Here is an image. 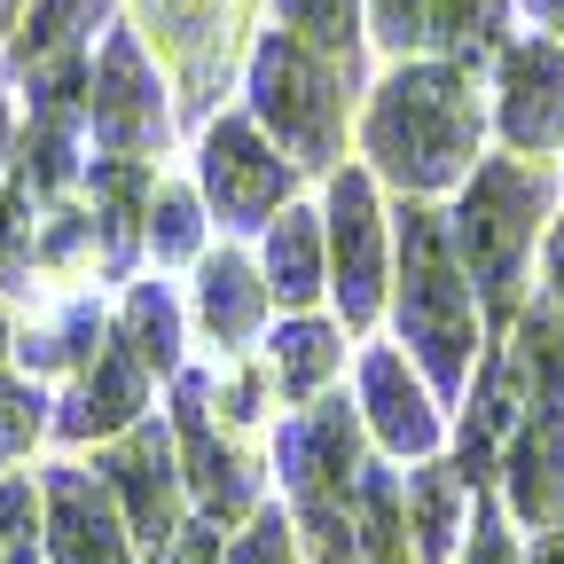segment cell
<instances>
[{
  "instance_id": "603a6c76",
  "label": "cell",
  "mask_w": 564,
  "mask_h": 564,
  "mask_svg": "<svg viewBox=\"0 0 564 564\" xmlns=\"http://www.w3.org/2000/svg\"><path fill=\"white\" fill-rule=\"evenodd\" d=\"M47 556V518H40V478L9 470L0 478V564H40Z\"/></svg>"
},
{
  "instance_id": "30bf717a",
  "label": "cell",
  "mask_w": 564,
  "mask_h": 564,
  "mask_svg": "<svg viewBox=\"0 0 564 564\" xmlns=\"http://www.w3.org/2000/svg\"><path fill=\"white\" fill-rule=\"evenodd\" d=\"M102 329H110V322H102V299H87V291H79V299H47V306L17 329L9 361H17L24 377H40V384H47V377H79L95 352H102Z\"/></svg>"
},
{
  "instance_id": "52a82bcc",
  "label": "cell",
  "mask_w": 564,
  "mask_h": 564,
  "mask_svg": "<svg viewBox=\"0 0 564 564\" xmlns=\"http://www.w3.org/2000/svg\"><path fill=\"white\" fill-rule=\"evenodd\" d=\"M40 518H47V564H126V518L110 502L102 470L47 463L40 470Z\"/></svg>"
},
{
  "instance_id": "6da1fadb",
  "label": "cell",
  "mask_w": 564,
  "mask_h": 564,
  "mask_svg": "<svg viewBox=\"0 0 564 564\" xmlns=\"http://www.w3.org/2000/svg\"><path fill=\"white\" fill-rule=\"evenodd\" d=\"M478 150V102L470 79L447 63H408L377 87L369 110V158L400 188H447Z\"/></svg>"
},
{
  "instance_id": "cb8c5ba5",
  "label": "cell",
  "mask_w": 564,
  "mask_h": 564,
  "mask_svg": "<svg viewBox=\"0 0 564 564\" xmlns=\"http://www.w3.org/2000/svg\"><path fill=\"white\" fill-rule=\"evenodd\" d=\"M494 32H502V0H432V40L455 63H486Z\"/></svg>"
},
{
  "instance_id": "484cf974",
  "label": "cell",
  "mask_w": 564,
  "mask_h": 564,
  "mask_svg": "<svg viewBox=\"0 0 564 564\" xmlns=\"http://www.w3.org/2000/svg\"><path fill=\"white\" fill-rule=\"evenodd\" d=\"M150 243H158V259H196V196L188 188H173V181L150 188Z\"/></svg>"
},
{
  "instance_id": "836d02e7",
  "label": "cell",
  "mask_w": 564,
  "mask_h": 564,
  "mask_svg": "<svg viewBox=\"0 0 564 564\" xmlns=\"http://www.w3.org/2000/svg\"><path fill=\"white\" fill-rule=\"evenodd\" d=\"M525 9H533V17H541L549 32H564V0H525Z\"/></svg>"
},
{
  "instance_id": "e575fe53",
  "label": "cell",
  "mask_w": 564,
  "mask_h": 564,
  "mask_svg": "<svg viewBox=\"0 0 564 564\" xmlns=\"http://www.w3.org/2000/svg\"><path fill=\"white\" fill-rule=\"evenodd\" d=\"M533 564H564V533H549V541L533 549Z\"/></svg>"
},
{
  "instance_id": "f546056e",
  "label": "cell",
  "mask_w": 564,
  "mask_h": 564,
  "mask_svg": "<svg viewBox=\"0 0 564 564\" xmlns=\"http://www.w3.org/2000/svg\"><path fill=\"white\" fill-rule=\"evenodd\" d=\"M377 40H392V47L432 40V0H377Z\"/></svg>"
},
{
  "instance_id": "ac0fdd59",
  "label": "cell",
  "mask_w": 564,
  "mask_h": 564,
  "mask_svg": "<svg viewBox=\"0 0 564 564\" xmlns=\"http://www.w3.org/2000/svg\"><path fill=\"white\" fill-rule=\"evenodd\" d=\"M118 345L141 369H173L181 361V306L165 299V282H133V299L118 314Z\"/></svg>"
},
{
  "instance_id": "d6a6232c",
  "label": "cell",
  "mask_w": 564,
  "mask_h": 564,
  "mask_svg": "<svg viewBox=\"0 0 564 564\" xmlns=\"http://www.w3.org/2000/svg\"><path fill=\"white\" fill-rule=\"evenodd\" d=\"M549 282H556V299H564V228L549 236Z\"/></svg>"
},
{
  "instance_id": "9a60e30c",
  "label": "cell",
  "mask_w": 564,
  "mask_h": 564,
  "mask_svg": "<svg viewBox=\"0 0 564 564\" xmlns=\"http://www.w3.org/2000/svg\"><path fill=\"white\" fill-rule=\"evenodd\" d=\"M510 502L533 525L564 518V415L556 408H541L525 432H518V447H510Z\"/></svg>"
},
{
  "instance_id": "4fadbf2b",
  "label": "cell",
  "mask_w": 564,
  "mask_h": 564,
  "mask_svg": "<svg viewBox=\"0 0 564 564\" xmlns=\"http://www.w3.org/2000/svg\"><path fill=\"white\" fill-rule=\"evenodd\" d=\"M110 17V0H24V17L9 24V70L32 79V70L55 63H87L95 55V24Z\"/></svg>"
},
{
  "instance_id": "d4e9b609",
  "label": "cell",
  "mask_w": 564,
  "mask_h": 564,
  "mask_svg": "<svg viewBox=\"0 0 564 564\" xmlns=\"http://www.w3.org/2000/svg\"><path fill=\"white\" fill-rule=\"evenodd\" d=\"M329 369H337V337H329L322 322H291V329L274 337V377H282V392H314Z\"/></svg>"
},
{
  "instance_id": "9c48e42d",
  "label": "cell",
  "mask_w": 564,
  "mask_h": 564,
  "mask_svg": "<svg viewBox=\"0 0 564 564\" xmlns=\"http://www.w3.org/2000/svg\"><path fill=\"white\" fill-rule=\"evenodd\" d=\"M150 408V369L126 345H102L95 361L70 377V392L55 400V440H118Z\"/></svg>"
},
{
  "instance_id": "7a4b0ae2",
  "label": "cell",
  "mask_w": 564,
  "mask_h": 564,
  "mask_svg": "<svg viewBox=\"0 0 564 564\" xmlns=\"http://www.w3.org/2000/svg\"><path fill=\"white\" fill-rule=\"evenodd\" d=\"M251 95H259V118L282 133V150H291L299 165H322L337 150V70L299 32H267L259 40Z\"/></svg>"
},
{
  "instance_id": "d6986e66",
  "label": "cell",
  "mask_w": 564,
  "mask_h": 564,
  "mask_svg": "<svg viewBox=\"0 0 564 564\" xmlns=\"http://www.w3.org/2000/svg\"><path fill=\"white\" fill-rule=\"evenodd\" d=\"M47 432H55V400L40 392V377H24V369L0 361V478H9Z\"/></svg>"
},
{
  "instance_id": "8fae6325",
  "label": "cell",
  "mask_w": 564,
  "mask_h": 564,
  "mask_svg": "<svg viewBox=\"0 0 564 564\" xmlns=\"http://www.w3.org/2000/svg\"><path fill=\"white\" fill-rule=\"evenodd\" d=\"M502 133L518 150H549L564 133V55L549 40H525L502 55Z\"/></svg>"
},
{
  "instance_id": "4dcf8cb0",
  "label": "cell",
  "mask_w": 564,
  "mask_h": 564,
  "mask_svg": "<svg viewBox=\"0 0 564 564\" xmlns=\"http://www.w3.org/2000/svg\"><path fill=\"white\" fill-rule=\"evenodd\" d=\"M17 102H9V87H0V188H9V173H17Z\"/></svg>"
},
{
  "instance_id": "1f68e13d",
  "label": "cell",
  "mask_w": 564,
  "mask_h": 564,
  "mask_svg": "<svg viewBox=\"0 0 564 564\" xmlns=\"http://www.w3.org/2000/svg\"><path fill=\"white\" fill-rule=\"evenodd\" d=\"M470 564H518V556H510V541L494 533V525H478V549H470Z\"/></svg>"
},
{
  "instance_id": "8992f818",
  "label": "cell",
  "mask_w": 564,
  "mask_h": 564,
  "mask_svg": "<svg viewBox=\"0 0 564 564\" xmlns=\"http://www.w3.org/2000/svg\"><path fill=\"white\" fill-rule=\"evenodd\" d=\"M102 470V486H110V502H118V518H126V533L150 549V556H165L181 533H173V518H181V470H173V440L158 432L150 415L133 423V432H118V447L95 463Z\"/></svg>"
},
{
  "instance_id": "3957f363",
  "label": "cell",
  "mask_w": 564,
  "mask_h": 564,
  "mask_svg": "<svg viewBox=\"0 0 564 564\" xmlns=\"http://www.w3.org/2000/svg\"><path fill=\"white\" fill-rule=\"evenodd\" d=\"M400 259H408V291H400V314H408V345L432 361V377L455 392L470 377V291L463 274L440 243V228L423 220V212H408L400 228Z\"/></svg>"
},
{
  "instance_id": "7c38bea8",
  "label": "cell",
  "mask_w": 564,
  "mask_h": 564,
  "mask_svg": "<svg viewBox=\"0 0 564 564\" xmlns=\"http://www.w3.org/2000/svg\"><path fill=\"white\" fill-rule=\"evenodd\" d=\"M87 188H95V259L110 267V274H126L133 267V243H141V220H150V188H158V173H150V158H95L87 165Z\"/></svg>"
},
{
  "instance_id": "83f0119b",
  "label": "cell",
  "mask_w": 564,
  "mask_h": 564,
  "mask_svg": "<svg viewBox=\"0 0 564 564\" xmlns=\"http://www.w3.org/2000/svg\"><path fill=\"white\" fill-rule=\"evenodd\" d=\"M150 9L165 17L173 47L188 55V70H204V47H212V32H220V0H150Z\"/></svg>"
},
{
  "instance_id": "2e32d148",
  "label": "cell",
  "mask_w": 564,
  "mask_h": 564,
  "mask_svg": "<svg viewBox=\"0 0 564 564\" xmlns=\"http://www.w3.org/2000/svg\"><path fill=\"white\" fill-rule=\"evenodd\" d=\"M361 392H369V415H377L384 447H400V455H432V440H440V415H432V400H423V392L408 384L400 352H369Z\"/></svg>"
},
{
  "instance_id": "5bb4252c",
  "label": "cell",
  "mask_w": 564,
  "mask_h": 564,
  "mask_svg": "<svg viewBox=\"0 0 564 564\" xmlns=\"http://www.w3.org/2000/svg\"><path fill=\"white\" fill-rule=\"evenodd\" d=\"M329 220H337V299H345V322H369L377 314V196L361 173H345L329 188Z\"/></svg>"
},
{
  "instance_id": "8d00e7d4",
  "label": "cell",
  "mask_w": 564,
  "mask_h": 564,
  "mask_svg": "<svg viewBox=\"0 0 564 564\" xmlns=\"http://www.w3.org/2000/svg\"><path fill=\"white\" fill-rule=\"evenodd\" d=\"M17 17H24V0H0V32H9Z\"/></svg>"
},
{
  "instance_id": "5b68a950",
  "label": "cell",
  "mask_w": 564,
  "mask_h": 564,
  "mask_svg": "<svg viewBox=\"0 0 564 564\" xmlns=\"http://www.w3.org/2000/svg\"><path fill=\"white\" fill-rule=\"evenodd\" d=\"M87 141L110 158H150L165 141V95L133 32H110L87 70Z\"/></svg>"
},
{
  "instance_id": "7402d4cb",
  "label": "cell",
  "mask_w": 564,
  "mask_h": 564,
  "mask_svg": "<svg viewBox=\"0 0 564 564\" xmlns=\"http://www.w3.org/2000/svg\"><path fill=\"white\" fill-rule=\"evenodd\" d=\"M267 274H274V291L291 299V306L322 291V243H314V220H306V212H282V228H274V243H267Z\"/></svg>"
},
{
  "instance_id": "f1b7e54d",
  "label": "cell",
  "mask_w": 564,
  "mask_h": 564,
  "mask_svg": "<svg viewBox=\"0 0 564 564\" xmlns=\"http://www.w3.org/2000/svg\"><path fill=\"white\" fill-rule=\"evenodd\" d=\"M415 533H423V556H447V533H455V486L440 470H423L415 478Z\"/></svg>"
},
{
  "instance_id": "ba28073f",
  "label": "cell",
  "mask_w": 564,
  "mask_h": 564,
  "mask_svg": "<svg viewBox=\"0 0 564 564\" xmlns=\"http://www.w3.org/2000/svg\"><path fill=\"white\" fill-rule=\"evenodd\" d=\"M204 188H212V204H220L228 228H259L282 204V188H291V165H282L243 118H220L204 133Z\"/></svg>"
},
{
  "instance_id": "ffe728a7",
  "label": "cell",
  "mask_w": 564,
  "mask_h": 564,
  "mask_svg": "<svg viewBox=\"0 0 564 564\" xmlns=\"http://www.w3.org/2000/svg\"><path fill=\"white\" fill-rule=\"evenodd\" d=\"M196 314H204V329L220 345L251 337L259 329V282H251V267L243 259H212L204 282H196Z\"/></svg>"
},
{
  "instance_id": "4316f807",
  "label": "cell",
  "mask_w": 564,
  "mask_h": 564,
  "mask_svg": "<svg viewBox=\"0 0 564 564\" xmlns=\"http://www.w3.org/2000/svg\"><path fill=\"white\" fill-rule=\"evenodd\" d=\"M282 24L322 55H337V47L352 55V0H282Z\"/></svg>"
},
{
  "instance_id": "e0dca14e",
  "label": "cell",
  "mask_w": 564,
  "mask_h": 564,
  "mask_svg": "<svg viewBox=\"0 0 564 564\" xmlns=\"http://www.w3.org/2000/svg\"><path fill=\"white\" fill-rule=\"evenodd\" d=\"M181 440H188V478H196V494H204V510L212 518H236L243 502H251V486H243V463L220 447V440H212V423H204V384L188 377L181 384Z\"/></svg>"
},
{
  "instance_id": "277c9868",
  "label": "cell",
  "mask_w": 564,
  "mask_h": 564,
  "mask_svg": "<svg viewBox=\"0 0 564 564\" xmlns=\"http://www.w3.org/2000/svg\"><path fill=\"white\" fill-rule=\"evenodd\" d=\"M549 212V188L541 173L525 165H486L455 212V243H463V267L486 282V299H510V282L525 267V243H533V220Z\"/></svg>"
},
{
  "instance_id": "44dd1931",
  "label": "cell",
  "mask_w": 564,
  "mask_h": 564,
  "mask_svg": "<svg viewBox=\"0 0 564 564\" xmlns=\"http://www.w3.org/2000/svg\"><path fill=\"white\" fill-rule=\"evenodd\" d=\"M352 564H408V541H400V494L384 470L361 478V510H352Z\"/></svg>"
},
{
  "instance_id": "d590c367",
  "label": "cell",
  "mask_w": 564,
  "mask_h": 564,
  "mask_svg": "<svg viewBox=\"0 0 564 564\" xmlns=\"http://www.w3.org/2000/svg\"><path fill=\"white\" fill-rule=\"evenodd\" d=\"M9 345H17V322H9V306H0V361H9Z\"/></svg>"
}]
</instances>
